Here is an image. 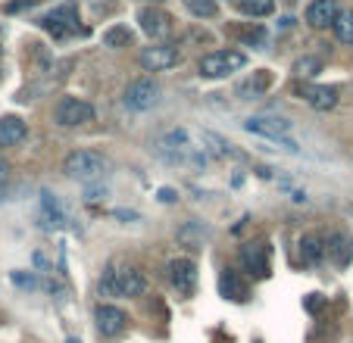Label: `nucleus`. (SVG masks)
I'll return each instance as SVG.
<instances>
[{
	"label": "nucleus",
	"instance_id": "obj_1",
	"mask_svg": "<svg viewBox=\"0 0 353 343\" xmlns=\"http://www.w3.org/2000/svg\"><path fill=\"white\" fill-rule=\"evenodd\" d=\"M100 291L110 297H141L147 291V278L134 265L110 262L103 278H100Z\"/></svg>",
	"mask_w": 353,
	"mask_h": 343
},
{
	"label": "nucleus",
	"instance_id": "obj_2",
	"mask_svg": "<svg viewBox=\"0 0 353 343\" xmlns=\"http://www.w3.org/2000/svg\"><path fill=\"white\" fill-rule=\"evenodd\" d=\"M247 66V53L244 50H234V47H222V50L213 53H203L197 63V75L200 79H210V81H219L228 79V75L241 72Z\"/></svg>",
	"mask_w": 353,
	"mask_h": 343
},
{
	"label": "nucleus",
	"instance_id": "obj_3",
	"mask_svg": "<svg viewBox=\"0 0 353 343\" xmlns=\"http://www.w3.org/2000/svg\"><path fill=\"white\" fill-rule=\"evenodd\" d=\"M110 163L103 153L97 150H72L66 159H63V172H66L69 178L81 181V185H94L107 175Z\"/></svg>",
	"mask_w": 353,
	"mask_h": 343
},
{
	"label": "nucleus",
	"instance_id": "obj_4",
	"mask_svg": "<svg viewBox=\"0 0 353 343\" xmlns=\"http://www.w3.org/2000/svg\"><path fill=\"white\" fill-rule=\"evenodd\" d=\"M79 10L72 3H60V7L47 10L44 16H38V28H44L54 41H66L75 38V34H85V28L79 25Z\"/></svg>",
	"mask_w": 353,
	"mask_h": 343
},
{
	"label": "nucleus",
	"instance_id": "obj_5",
	"mask_svg": "<svg viewBox=\"0 0 353 343\" xmlns=\"http://www.w3.org/2000/svg\"><path fill=\"white\" fill-rule=\"evenodd\" d=\"M138 63L144 72H169V69H175L181 63V53L179 47L166 44V41H154L150 47H141Z\"/></svg>",
	"mask_w": 353,
	"mask_h": 343
},
{
	"label": "nucleus",
	"instance_id": "obj_6",
	"mask_svg": "<svg viewBox=\"0 0 353 343\" xmlns=\"http://www.w3.org/2000/svg\"><path fill=\"white\" fill-rule=\"evenodd\" d=\"M54 122L60 128H81L94 122V106L81 97H60L54 106Z\"/></svg>",
	"mask_w": 353,
	"mask_h": 343
},
{
	"label": "nucleus",
	"instance_id": "obj_7",
	"mask_svg": "<svg viewBox=\"0 0 353 343\" xmlns=\"http://www.w3.org/2000/svg\"><path fill=\"white\" fill-rule=\"evenodd\" d=\"M122 103H125L128 110H134V112L154 110V106L160 103V85H157L150 75L128 81V85H125V94H122Z\"/></svg>",
	"mask_w": 353,
	"mask_h": 343
},
{
	"label": "nucleus",
	"instance_id": "obj_8",
	"mask_svg": "<svg viewBox=\"0 0 353 343\" xmlns=\"http://www.w3.org/2000/svg\"><path fill=\"white\" fill-rule=\"evenodd\" d=\"M244 128L250 134H260V138L281 141V144H285L291 153L297 150V147H294V141L288 138V132H291V122H288V119H279V116H250V119L244 122Z\"/></svg>",
	"mask_w": 353,
	"mask_h": 343
},
{
	"label": "nucleus",
	"instance_id": "obj_9",
	"mask_svg": "<svg viewBox=\"0 0 353 343\" xmlns=\"http://www.w3.org/2000/svg\"><path fill=\"white\" fill-rule=\"evenodd\" d=\"M138 25H141V32L150 38V44L154 41H166L169 34H172V16L166 13V10H160V7H141L138 10Z\"/></svg>",
	"mask_w": 353,
	"mask_h": 343
},
{
	"label": "nucleus",
	"instance_id": "obj_10",
	"mask_svg": "<svg viewBox=\"0 0 353 343\" xmlns=\"http://www.w3.org/2000/svg\"><path fill=\"white\" fill-rule=\"evenodd\" d=\"M169 281H172V287L181 297H191L194 287H197V265H194V259L175 256L169 262Z\"/></svg>",
	"mask_w": 353,
	"mask_h": 343
},
{
	"label": "nucleus",
	"instance_id": "obj_11",
	"mask_svg": "<svg viewBox=\"0 0 353 343\" xmlns=\"http://www.w3.org/2000/svg\"><path fill=\"white\" fill-rule=\"evenodd\" d=\"M341 3L338 0H310L307 10H303V19H307L310 28L322 32V28H332V22L338 19Z\"/></svg>",
	"mask_w": 353,
	"mask_h": 343
},
{
	"label": "nucleus",
	"instance_id": "obj_12",
	"mask_svg": "<svg viewBox=\"0 0 353 343\" xmlns=\"http://www.w3.org/2000/svg\"><path fill=\"white\" fill-rule=\"evenodd\" d=\"M94 322H97V331L103 337H119L128 324V315L119 309V306H110V303H100L94 309Z\"/></svg>",
	"mask_w": 353,
	"mask_h": 343
},
{
	"label": "nucleus",
	"instance_id": "obj_13",
	"mask_svg": "<svg viewBox=\"0 0 353 343\" xmlns=\"http://www.w3.org/2000/svg\"><path fill=\"white\" fill-rule=\"evenodd\" d=\"M294 94H297L300 100H307L313 110L319 112H328L338 106V87H325V85H297L294 87Z\"/></svg>",
	"mask_w": 353,
	"mask_h": 343
},
{
	"label": "nucleus",
	"instance_id": "obj_14",
	"mask_svg": "<svg viewBox=\"0 0 353 343\" xmlns=\"http://www.w3.org/2000/svg\"><path fill=\"white\" fill-rule=\"evenodd\" d=\"M325 244V256L332 259L338 269H347L353 259V238L347 231H332L328 234V240H322Z\"/></svg>",
	"mask_w": 353,
	"mask_h": 343
},
{
	"label": "nucleus",
	"instance_id": "obj_15",
	"mask_svg": "<svg viewBox=\"0 0 353 343\" xmlns=\"http://www.w3.org/2000/svg\"><path fill=\"white\" fill-rule=\"evenodd\" d=\"M241 262L250 275L269 278V247L266 244H247L241 247Z\"/></svg>",
	"mask_w": 353,
	"mask_h": 343
},
{
	"label": "nucleus",
	"instance_id": "obj_16",
	"mask_svg": "<svg viewBox=\"0 0 353 343\" xmlns=\"http://www.w3.org/2000/svg\"><path fill=\"white\" fill-rule=\"evenodd\" d=\"M28 138V125L19 116H0V150L16 147Z\"/></svg>",
	"mask_w": 353,
	"mask_h": 343
},
{
	"label": "nucleus",
	"instance_id": "obj_17",
	"mask_svg": "<svg viewBox=\"0 0 353 343\" xmlns=\"http://www.w3.org/2000/svg\"><path fill=\"white\" fill-rule=\"evenodd\" d=\"M269 87H272V75H269L266 69H260V72H254L247 81L238 85V97L241 100H256V97H263Z\"/></svg>",
	"mask_w": 353,
	"mask_h": 343
},
{
	"label": "nucleus",
	"instance_id": "obj_18",
	"mask_svg": "<svg viewBox=\"0 0 353 343\" xmlns=\"http://www.w3.org/2000/svg\"><path fill=\"white\" fill-rule=\"evenodd\" d=\"M297 247H300V259H303V265H319L322 256H325V244H322L319 234H303Z\"/></svg>",
	"mask_w": 353,
	"mask_h": 343
},
{
	"label": "nucleus",
	"instance_id": "obj_19",
	"mask_svg": "<svg viewBox=\"0 0 353 343\" xmlns=\"http://www.w3.org/2000/svg\"><path fill=\"white\" fill-rule=\"evenodd\" d=\"M100 41H103V47H110V50H122V47H132L134 34L128 25H110V28H103Z\"/></svg>",
	"mask_w": 353,
	"mask_h": 343
},
{
	"label": "nucleus",
	"instance_id": "obj_20",
	"mask_svg": "<svg viewBox=\"0 0 353 343\" xmlns=\"http://www.w3.org/2000/svg\"><path fill=\"white\" fill-rule=\"evenodd\" d=\"M219 287H222V293H225V300H234V303H241V300H247V284H241L238 271H232V269H225V271H222V278H219Z\"/></svg>",
	"mask_w": 353,
	"mask_h": 343
},
{
	"label": "nucleus",
	"instance_id": "obj_21",
	"mask_svg": "<svg viewBox=\"0 0 353 343\" xmlns=\"http://www.w3.org/2000/svg\"><path fill=\"white\" fill-rule=\"evenodd\" d=\"M200 141L210 144V150H213L216 156H222V159H244V153L234 150V144H228L225 138H219V134H213V132H203L200 134Z\"/></svg>",
	"mask_w": 353,
	"mask_h": 343
},
{
	"label": "nucleus",
	"instance_id": "obj_22",
	"mask_svg": "<svg viewBox=\"0 0 353 343\" xmlns=\"http://www.w3.org/2000/svg\"><path fill=\"white\" fill-rule=\"evenodd\" d=\"M210 238V228H203V225L200 222H185L179 228V240L185 247H194V250H197V247H203V240Z\"/></svg>",
	"mask_w": 353,
	"mask_h": 343
},
{
	"label": "nucleus",
	"instance_id": "obj_23",
	"mask_svg": "<svg viewBox=\"0 0 353 343\" xmlns=\"http://www.w3.org/2000/svg\"><path fill=\"white\" fill-rule=\"evenodd\" d=\"M238 10L250 19H263V16H272L275 13V0H234Z\"/></svg>",
	"mask_w": 353,
	"mask_h": 343
},
{
	"label": "nucleus",
	"instance_id": "obj_24",
	"mask_svg": "<svg viewBox=\"0 0 353 343\" xmlns=\"http://www.w3.org/2000/svg\"><path fill=\"white\" fill-rule=\"evenodd\" d=\"M181 3L194 19H216L219 13V0H181Z\"/></svg>",
	"mask_w": 353,
	"mask_h": 343
},
{
	"label": "nucleus",
	"instance_id": "obj_25",
	"mask_svg": "<svg viewBox=\"0 0 353 343\" xmlns=\"http://www.w3.org/2000/svg\"><path fill=\"white\" fill-rule=\"evenodd\" d=\"M332 32L341 44H353V10H341L338 19L332 22Z\"/></svg>",
	"mask_w": 353,
	"mask_h": 343
},
{
	"label": "nucleus",
	"instance_id": "obj_26",
	"mask_svg": "<svg viewBox=\"0 0 353 343\" xmlns=\"http://www.w3.org/2000/svg\"><path fill=\"white\" fill-rule=\"evenodd\" d=\"M319 72H322V60H319V56H300V60L294 63V79L310 81V79H316Z\"/></svg>",
	"mask_w": 353,
	"mask_h": 343
},
{
	"label": "nucleus",
	"instance_id": "obj_27",
	"mask_svg": "<svg viewBox=\"0 0 353 343\" xmlns=\"http://www.w3.org/2000/svg\"><path fill=\"white\" fill-rule=\"evenodd\" d=\"M34 0H13V3H7V13H19V10H32Z\"/></svg>",
	"mask_w": 353,
	"mask_h": 343
},
{
	"label": "nucleus",
	"instance_id": "obj_28",
	"mask_svg": "<svg viewBox=\"0 0 353 343\" xmlns=\"http://www.w3.org/2000/svg\"><path fill=\"white\" fill-rule=\"evenodd\" d=\"M13 281L19 284V287H34V278H32V275L26 278V275H22V271H13Z\"/></svg>",
	"mask_w": 353,
	"mask_h": 343
},
{
	"label": "nucleus",
	"instance_id": "obj_29",
	"mask_svg": "<svg viewBox=\"0 0 353 343\" xmlns=\"http://www.w3.org/2000/svg\"><path fill=\"white\" fill-rule=\"evenodd\" d=\"M160 200H163V203H175V200H179V197H175V191H169V187H163V191H160Z\"/></svg>",
	"mask_w": 353,
	"mask_h": 343
},
{
	"label": "nucleus",
	"instance_id": "obj_30",
	"mask_svg": "<svg viewBox=\"0 0 353 343\" xmlns=\"http://www.w3.org/2000/svg\"><path fill=\"white\" fill-rule=\"evenodd\" d=\"M7 175H10V163L3 156H0V185H3V181H7Z\"/></svg>",
	"mask_w": 353,
	"mask_h": 343
},
{
	"label": "nucleus",
	"instance_id": "obj_31",
	"mask_svg": "<svg viewBox=\"0 0 353 343\" xmlns=\"http://www.w3.org/2000/svg\"><path fill=\"white\" fill-rule=\"evenodd\" d=\"M66 343H81V340H75V337H69V340Z\"/></svg>",
	"mask_w": 353,
	"mask_h": 343
},
{
	"label": "nucleus",
	"instance_id": "obj_32",
	"mask_svg": "<svg viewBox=\"0 0 353 343\" xmlns=\"http://www.w3.org/2000/svg\"><path fill=\"white\" fill-rule=\"evenodd\" d=\"M0 53H3V38H0Z\"/></svg>",
	"mask_w": 353,
	"mask_h": 343
},
{
	"label": "nucleus",
	"instance_id": "obj_33",
	"mask_svg": "<svg viewBox=\"0 0 353 343\" xmlns=\"http://www.w3.org/2000/svg\"><path fill=\"white\" fill-rule=\"evenodd\" d=\"M3 191H7V187H3V185H0V194H3Z\"/></svg>",
	"mask_w": 353,
	"mask_h": 343
},
{
	"label": "nucleus",
	"instance_id": "obj_34",
	"mask_svg": "<svg viewBox=\"0 0 353 343\" xmlns=\"http://www.w3.org/2000/svg\"><path fill=\"white\" fill-rule=\"evenodd\" d=\"M154 3H160V0H154Z\"/></svg>",
	"mask_w": 353,
	"mask_h": 343
}]
</instances>
